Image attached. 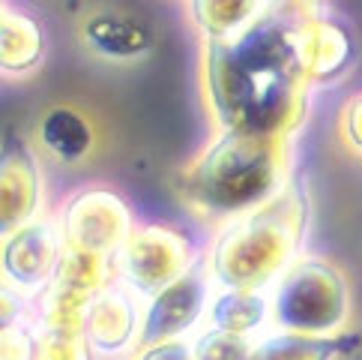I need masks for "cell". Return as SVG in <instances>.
<instances>
[{
    "label": "cell",
    "instance_id": "23",
    "mask_svg": "<svg viewBox=\"0 0 362 360\" xmlns=\"http://www.w3.org/2000/svg\"><path fill=\"white\" fill-rule=\"evenodd\" d=\"M105 360H108V357H105Z\"/></svg>",
    "mask_w": 362,
    "mask_h": 360
},
{
    "label": "cell",
    "instance_id": "20",
    "mask_svg": "<svg viewBox=\"0 0 362 360\" xmlns=\"http://www.w3.org/2000/svg\"><path fill=\"white\" fill-rule=\"evenodd\" d=\"M4 360H36V333L24 325L4 330Z\"/></svg>",
    "mask_w": 362,
    "mask_h": 360
},
{
    "label": "cell",
    "instance_id": "2",
    "mask_svg": "<svg viewBox=\"0 0 362 360\" xmlns=\"http://www.w3.org/2000/svg\"><path fill=\"white\" fill-rule=\"evenodd\" d=\"M288 180L284 138L222 130L180 174V196L206 220L230 223L269 204L288 186Z\"/></svg>",
    "mask_w": 362,
    "mask_h": 360
},
{
    "label": "cell",
    "instance_id": "15",
    "mask_svg": "<svg viewBox=\"0 0 362 360\" xmlns=\"http://www.w3.org/2000/svg\"><path fill=\"white\" fill-rule=\"evenodd\" d=\"M36 135H40V145L60 162H81L93 150V141H96L90 120L72 106L48 108L40 118Z\"/></svg>",
    "mask_w": 362,
    "mask_h": 360
},
{
    "label": "cell",
    "instance_id": "13",
    "mask_svg": "<svg viewBox=\"0 0 362 360\" xmlns=\"http://www.w3.org/2000/svg\"><path fill=\"white\" fill-rule=\"evenodd\" d=\"M362 345L359 333H332V337H305V333L279 330L252 345L249 360H341Z\"/></svg>",
    "mask_w": 362,
    "mask_h": 360
},
{
    "label": "cell",
    "instance_id": "21",
    "mask_svg": "<svg viewBox=\"0 0 362 360\" xmlns=\"http://www.w3.org/2000/svg\"><path fill=\"white\" fill-rule=\"evenodd\" d=\"M341 135L347 147L362 153V94H354L341 111Z\"/></svg>",
    "mask_w": 362,
    "mask_h": 360
},
{
    "label": "cell",
    "instance_id": "12",
    "mask_svg": "<svg viewBox=\"0 0 362 360\" xmlns=\"http://www.w3.org/2000/svg\"><path fill=\"white\" fill-rule=\"evenodd\" d=\"M81 40L99 57L108 60H135L153 48L150 24L123 9H93L81 21Z\"/></svg>",
    "mask_w": 362,
    "mask_h": 360
},
{
    "label": "cell",
    "instance_id": "17",
    "mask_svg": "<svg viewBox=\"0 0 362 360\" xmlns=\"http://www.w3.org/2000/svg\"><path fill=\"white\" fill-rule=\"evenodd\" d=\"M269 315V300L264 291H234L225 288L213 298L210 306V327L222 333H234V337H245V333L257 330Z\"/></svg>",
    "mask_w": 362,
    "mask_h": 360
},
{
    "label": "cell",
    "instance_id": "19",
    "mask_svg": "<svg viewBox=\"0 0 362 360\" xmlns=\"http://www.w3.org/2000/svg\"><path fill=\"white\" fill-rule=\"evenodd\" d=\"M252 342L249 337H234L210 327L195 342V360H249Z\"/></svg>",
    "mask_w": 362,
    "mask_h": 360
},
{
    "label": "cell",
    "instance_id": "9",
    "mask_svg": "<svg viewBox=\"0 0 362 360\" xmlns=\"http://www.w3.org/2000/svg\"><path fill=\"white\" fill-rule=\"evenodd\" d=\"M63 235L57 223L36 220L4 237V276L16 291H42L57 274Z\"/></svg>",
    "mask_w": 362,
    "mask_h": 360
},
{
    "label": "cell",
    "instance_id": "6",
    "mask_svg": "<svg viewBox=\"0 0 362 360\" xmlns=\"http://www.w3.org/2000/svg\"><path fill=\"white\" fill-rule=\"evenodd\" d=\"M195 261L198 259L192 252V243L180 231L168 225H144L132 231V237L114 259V267L135 294L156 298Z\"/></svg>",
    "mask_w": 362,
    "mask_h": 360
},
{
    "label": "cell",
    "instance_id": "14",
    "mask_svg": "<svg viewBox=\"0 0 362 360\" xmlns=\"http://www.w3.org/2000/svg\"><path fill=\"white\" fill-rule=\"evenodd\" d=\"M45 55V30L33 16L18 6L0 9V63L4 72L21 75L40 67Z\"/></svg>",
    "mask_w": 362,
    "mask_h": 360
},
{
    "label": "cell",
    "instance_id": "8",
    "mask_svg": "<svg viewBox=\"0 0 362 360\" xmlns=\"http://www.w3.org/2000/svg\"><path fill=\"white\" fill-rule=\"evenodd\" d=\"M296 45L312 84L341 79L356 63V40L351 28L315 6H296Z\"/></svg>",
    "mask_w": 362,
    "mask_h": 360
},
{
    "label": "cell",
    "instance_id": "7",
    "mask_svg": "<svg viewBox=\"0 0 362 360\" xmlns=\"http://www.w3.org/2000/svg\"><path fill=\"white\" fill-rule=\"evenodd\" d=\"M210 279H213L210 264L198 259L177 282L162 288L156 298H150L138 333L141 349H150V345H159L168 339H180L186 330L195 327L206 310Z\"/></svg>",
    "mask_w": 362,
    "mask_h": 360
},
{
    "label": "cell",
    "instance_id": "18",
    "mask_svg": "<svg viewBox=\"0 0 362 360\" xmlns=\"http://www.w3.org/2000/svg\"><path fill=\"white\" fill-rule=\"evenodd\" d=\"M36 360H90L84 327H36Z\"/></svg>",
    "mask_w": 362,
    "mask_h": 360
},
{
    "label": "cell",
    "instance_id": "1",
    "mask_svg": "<svg viewBox=\"0 0 362 360\" xmlns=\"http://www.w3.org/2000/svg\"><path fill=\"white\" fill-rule=\"evenodd\" d=\"M312 81L296 45V6H269L230 40H206L204 94L222 130L288 141L303 123Z\"/></svg>",
    "mask_w": 362,
    "mask_h": 360
},
{
    "label": "cell",
    "instance_id": "4",
    "mask_svg": "<svg viewBox=\"0 0 362 360\" xmlns=\"http://www.w3.org/2000/svg\"><path fill=\"white\" fill-rule=\"evenodd\" d=\"M351 313V288L327 259H296L276 282L273 321L288 333L332 337Z\"/></svg>",
    "mask_w": 362,
    "mask_h": 360
},
{
    "label": "cell",
    "instance_id": "3",
    "mask_svg": "<svg viewBox=\"0 0 362 360\" xmlns=\"http://www.w3.org/2000/svg\"><path fill=\"white\" fill-rule=\"evenodd\" d=\"M308 196L300 180H288L279 196L240 220L225 223L210 249V274L234 291H264L288 270L303 247Z\"/></svg>",
    "mask_w": 362,
    "mask_h": 360
},
{
    "label": "cell",
    "instance_id": "16",
    "mask_svg": "<svg viewBox=\"0 0 362 360\" xmlns=\"http://www.w3.org/2000/svg\"><path fill=\"white\" fill-rule=\"evenodd\" d=\"M267 9L257 0H192L189 12L206 40H230Z\"/></svg>",
    "mask_w": 362,
    "mask_h": 360
},
{
    "label": "cell",
    "instance_id": "10",
    "mask_svg": "<svg viewBox=\"0 0 362 360\" xmlns=\"http://www.w3.org/2000/svg\"><path fill=\"white\" fill-rule=\"evenodd\" d=\"M40 169L33 153L21 141H9L4 150V174H0V228L4 237L16 235L18 228L36 223L42 198Z\"/></svg>",
    "mask_w": 362,
    "mask_h": 360
},
{
    "label": "cell",
    "instance_id": "22",
    "mask_svg": "<svg viewBox=\"0 0 362 360\" xmlns=\"http://www.w3.org/2000/svg\"><path fill=\"white\" fill-rule=\"evenodd\" d=\"M135 360H195V345L186 339H168L150 349H141Z\"/></svg>",
    "mask_w": 362,
    "mask_h": 360
},
{
    "label": "cell",
    "instance_id": "5",
    "mask_svg": "<svg viewBox=\"0 0 362 360\" xmlns=\"http://www.w3.org/2000/svg\"><path fill=\"white\" fill-rule=\"evenodd\" d=\"M63 247L81 249L102 259H117L132 237V210L114 189H81L60 210Z\"/></svg>",
    "mask_w": 362,
    "mask_h": 360
},
{
    "label": "cell",
    "instance_id": "11",
    "mask_svg": "<svg viewBox=\"0 0 362 360\" xmlns=\"http://www.w3.org/2000/svg\"><path fill=\"white\" fill-rule=\"evenodd\" d=\"M144 313L138 310V298L129 286H108L93 300L84 318V333L90 349L99 354H120L129 349L138 333Z\"/></svg>",
    "mask_w": 362,
    "mask_h": 360
}]
</instances>
